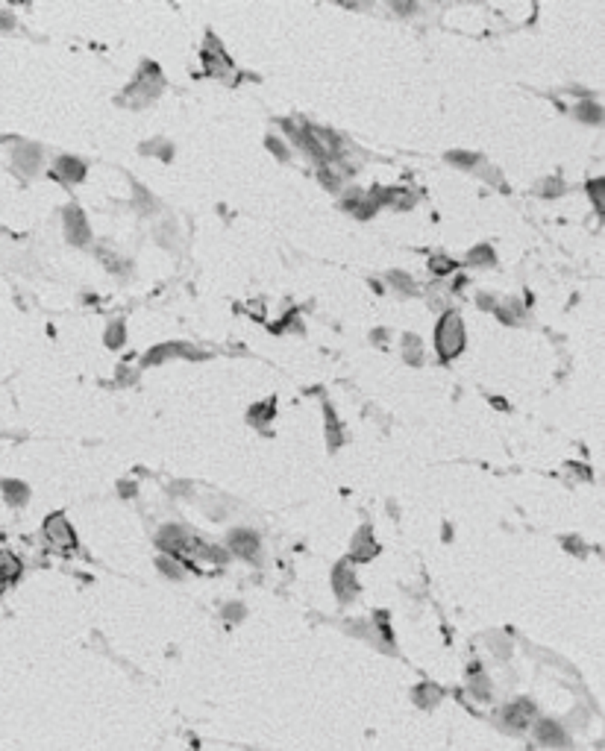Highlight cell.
<instances>
[{"label": "cell", "instance_id": "26", "mask_svg": "<svg viewBox=\"0 0 605 751\" xmlns=\"http://www.w3.org/2000/svg\"><path fill=\"white\" fill-rule=\"evenodd\" d=\"M450 162H464L462 168H473V164L479 162V156H473V153H453V156H450Z\"/></svg>", "mask_w": 605, "mask_h": 751}, {"label": "cell", "instance_id": "6", "mask_svg": "<svg viewBox=\"0 0 605 751\" xmlns=\"http://www.w3.org/2000/svg\"><path fill=\"white\" fill-rule=\"evenodd\" d=\"M203 62H206V71L209 74H226V71H233V59L223 53V47L218 41H212L209 39V47L203 50Z\"/></svg>", "mask_w": 605, "mask_h": 751}, {"label": "cell", "instance_id": "3", "mask_svg": "<svg viewBox=\"0 0 605 751\" xmlns=\"http://www.w3.org/2000/svg\"><path fill=\"white\" fill-rule=\"evenodd\" d=\"M156 546L159 549H165L168 555H183L186 549L191 546V534L186 531V528H179V525H168V528H162L159 534H156Z\"/></svg>", "mask_w": 605, "mask_h": 751}, {"label": "cell", "instance_id": "5", "mask_svg": "<svg viewBox=\"0 0 605 751\" xmlns=\"http://www.w3.org/2000/svg\"><path fill=\"white\" fill-rule=\"evenodd\" d=\"M65 235H68V241L71 244H86L89 241V223H86V218H83V211L79 209H68L65 211Z\"/></svg>", "mask_w": 605, "mask_h": 751}, {"label": "cell", "instance_id": "7", "mask_svg": "<svg viewBox=\"0 0 605 751\" xmlns=\"http://www.w3.org/2000/svg\"><path fill=\"white\" fill-rule=\"evenodd\" d=\"M15 168H18L21 174H36L39 171V164H41V147L36 144H21L18 150H15Z\"/></svg>", "mask_w": 605, "mask_h": 751}, {"label": "cell", "instance_id": "20", "mask_svg": "<svg viewBox=\"0 0 605 751\" xmlns=\"http://www.w3.org/2000/svg\"><path fill=\"white\" fill-rule=\"evenodd\" d=\"M576 115H579V121H587V124H599V118H602L599 106L591 103V100H585V103L576 109Z\"/></svg>", "mask_w": 605, "mask_h": 751}, {"label": "cell", "instance_id": "8", "mask_svg": "<svg viewBox=\"0 0 605 751\" xmlns=\"http://www.w3.org/2000/svg\"><path fill=\"white\" fill-rule=\"evenodd\" d=\"M376 552H379V543L373 540L370 525H362L358 534L353 537V561H370Z\"/></svg>", "mask_w": 605, "mask_h": 751}, {"label": "cell", "instance_id": "28", "mask_svg": "<svg viewBox=\"0 0 605 751\" xmlns=\"http://www.w3.org/2000/svg\"><path fill=\"white\" fill-rule=\"evenodd\" d=\"M223 616H226V620H241V616H244V608H241V605H226Z\"/></svg>", "mask_w": 605, "mask_h": 751}, {"label": "cell", "instance_id": "9", "mask_svg": "<svg viewBox=\"0 0 605 751\" xmlns=\"http://www.w3.org/2000/svg\"><path fill=\"white\" fill-rule=\"evenodd\" d=\"M230 549H233L238 558L253 561L259 555V537H256L253 531H233L230 534Z\"/></svg>", "mask_w": 605, "mask_h": 751}, {"label": "cell", "instance_id": "11", "mask_svg": "<svg viewBox=\"0 0 605 751\" xmlns=\"http://www.w3.org/2000/svg\"><path fill=\"white\" fill-rule=\"evenodd\" d=\"M532 713H535V707L529 702H514V705H509V707L502 710V722L509 725V728H514V731H523V728L529 725Z\"/></svg>", "mask_w": 605, "mask_h": 751}, {"label": "cell", "instance_id": "15", "mask_svg": "<svg viewBox=\"0 0 605 751\" xmlns=\"http://www.w3.org/2000/svg\"><path fill=\"white\" fill-rule=\"evenodd\" d=\"M423 346H420V338H415V335H403V355H405V361H412V364H420L423 361Z\"/></svg>", "mask_w": 605, "mask_h": 751}, {"label": "cell", "instance_id": "12", "mask_svg": "<svg viewBox=\"0 0 605 751\" xmlns=\"http://www.w3.org/2000/svg\"><path fill=\"white\" fill-rule=\"evenodd\" d=\"M535 737H538V743H541V745H555V748H561L564 740H567V737H564V731H561V725H555V722H549V719L538 722Z\"/></svg>", "mask_w": 605, "mask_h": 751}, {"label": "cell", "instance_id": "22", "mask_svg": "<svg viewBox=\"0 0 605 751\" xmlns=\"http://www.w3.org/2000/svg\"><path fill=\"white\" fill-rule=\"evenodd\" d=\"M490 261H494V249L490 247H476L470 253V264H490Z\"/></svg>", "mask_w": 605, "mask_h": 751}, {"label": "cell", "instance_id": "1", "mask_svg": "<svg viewBox=\"0 0 605 751\" xmlns=\"http://www.w3.org/2000/svg\"><path fill=\"white\" fill-rule=\"evenodd\" d=\"M435 346L441 358H455L464 349V323L455 311H447L441 317L438 332H435Z\"/></svg>", "mask_w": 605, "mask_h": 751}, {"label": "cell", "instance_id": "23", "mask_svg": "<svg viewBox=\"0 0 605 751\" xmlns=\"http://www.w3.org/2000/svg\"><path fill=\"white\" fill-rule=\"evenodd\" d=\"M388 279H391V285H394V288H405V291H415V285H412V276H408V273L391 270V273H388Z\"/></svg>", "mask_w": 605, "mask_h": 751}, {"label": "cell", "instance_id": "18", "mask_svg": "<svg viewBox=\"0 0 605 751\" xmlns=\"http://www.w3.org/2000/svg\"><path fill=\"white\" fill-rule=\"evenodd\" d=\"M156 563H159V573H165L168 578H183V575H186V570H183V566H179V561H176L174 555H168V558H159Z\"/></svg>", "mask_w": 605, "mask_h": 751}, {"label": "cell", "instance_id": "14", "mask_svg": "<svg viewBox=\"0 0 605 751\" xmlns=\"http://www.w3.org/2000/svg\"><path fill=\"white\" fill-rule=\"evenodd\" d=\"M415 702L420 707H435L441 702V690L435 687V684H420V687L415 690Z\"/></svg>", "mask_w": 605, "mask_h": 751}, {"label": "cell", "instance_id": "27", "mask_svg": "<svg viewBox=\"0 0 605 751\" xmlns=\"http://www.w3.org/2000/svg\"><path fill=\"white\" fill-rule=\"evenodd\" d=\"M268 150H271V153H276V159H285L288 156V150L280 144V138H268Z\"/></svg>", "mask_w": 605, "mask_h": 751}, {"label": "cell", "instance_id": "2", "mask_svg": "<svg viewBox=\"0 0 605 751\" xmlns=\"http://www.w3.org/2000/svg\"><path fill=\"white\" fill-rule=\"evenodd\" d=\"M44 534H47V540H51V546H56V549H74L77 546V534L62 514H53L51 520L44 523Z\"/></svg>", "mask_w": 605, "mask_h": 751}, {"label": "cell", "instance_id": "29", "mask_svg": "<svg viewBox=\"0 0 605 751\" xmlns=\"http://www.w3.org/2000/svg\"><path fill=\"white\" fill-rule=\"evenodd\" d=\"M490 648H494V655H500V658H509V643H505V640H500V643L494 640V646H490Z\"/></svg>", "mask_w": 605, "mask_h": 751}, {"label": "cell", "instance_id": "19", "mask_svg": "<svg viewBox=\"0 0 605 751\" xmlns=\"http://www.w3.org/2000/svg\"><path fill=\"white\" fill-rule=\"evenodd\" d=\"M124 341H126V332H124V323H121V320H115V323H112V326L106 329V346H112V349H118V346H124Z\"/></svg>", "mask_w": 605, "mask_h": 751}, {"label": "cell", "instance_id": "17", "mask_svg": "<svg viewBox=\"0 0 605 751\" xmlns=\"http://www.w3.org/2000/svg\"><path fill=\"white\" fill-rule=\"evenodd\" d=\"M470 696H473V698H482V702H485V698L490 696V681H488V678H485L479 670L470 675Z\"/></svg>", "mask_w": 605, "mask_h": 751}, {"label": "cell", "instance_id": "4", "mask_svg": "<svg viewBox=\"0 0 605 751\" xmlns=\"http://www.w3.org/2000/svg\"><path fill=\"white\" fill-rule=\"evenodd\" d=\"M332 587H335V593H338L341 602H350V599L358 593V578H356V573L350 570V563H347V561L335 566V573H332Z\"/></svg>", "mask_w": 605, "mask_h": 751}, {"label": "cell", "instance_id": "24", "mask_svg": "<svg viewBox=\"0 0 605 751\" xmlns=\"http://www.w3.org/2000/svg\"><path fill=\"white\" fill-rule=\"evenodd\" d=\"M429 267H432V273L444 276V273H450V270H453V261H450V259H441V256H438V259H432V261H429Z\"/></svg>", "mask_w": 605, "mask_h": 751}, {"label": "cell", "instance_id": "13", "mask_svg": "<svg viewBox=\"0 0 605 751\" xmlns=\"http://www.w3.org/2000/svg\"><path fill=\"white\" fill-rule=\"evenodd\" d=\"M27 496H30V488L24 485V481H15V478H6L4 481V499H6L9 505H15V508L24 505Z\"/></svg>", "mask_w": 605, "mask_h": 751}, {"label": "cell", "instance_id": "25", "mask_svg": "<svg viewBox=\"0 0 605 751\" xmlns=\"http://www.w3.org/2000/svg\"><path fill=\"white\" fill-rule=\"evenodd\" d=\"M587 191L594 194V203H597V211H602L605 209V203H602V179H594L591 185H587Z\"/></svg>", "mask_w": 605, "mask_h": 751}, {"label": "cell", "instance_id": "30", "mask_svg": "<svg viewBox=\"0 0 605 751\" xmlns=\"http://www.w3.org/2000/svg\"><path fill=\"white\" fill-rule=\"evenodd\" d=\"M12 27V15H0V30H9Z\"/></svg>", "mask_w": 605, "mask_h": 751}, {"label": "cell", "instance_id": "10", "mask_svg": "<svg viewBox=\"0 0 605 751\" xmlns=\"http://www.w3.org/2000/svg\"><path fill=\"white\" fill-rule=\"evenodd\" d=\"M53 176L62 179V182H79L86 176V164L79 159H74V156H62L53 164Z\"/></svg>", "mask_w": 605, "mask_h": 751}, {"label": "cell", "instance_id": "31", "mask_svg": "<svg viewBox=\"0 0 605 751\" xmlns=\"http://www.w3.org/2000/svg\"><path fill=\"white\" fill-rule=\"evenodd\" d=\"M4 590H6V578L0 575V596H4Z\"/></svg>", "mask_w": 605, "mask_h": 751}, {"label": "cell", "instance_id": "21", "mask_svg": "<svg viewBox=\"0 0 605 751\" xmlns=\"http://www.w3.org/2000/svg\"><path fill=\"white\" fill-rule=\"evenodd\" d=\"M271 417H273V403H265V408H261V405L250 408V423H256V426H261L265 420H271Z\"/></svg>", "mask_w": 605, "mask_h": 751}, {"label": "cell", "instance_id": "16", "mask_svg": "<svg viewBox=\"0 0 605 751\" xmlns=\"http://www.w3.org/2000/svg\"><path fill=\"white\" fill-rule=\"evenodd\" d=\"M0 575H4L6 581L9 578H18L21 575V561L9 555V552H0Z\"/></svg>", "mask_w": 605, "mask_h": 751}]
</instances>
